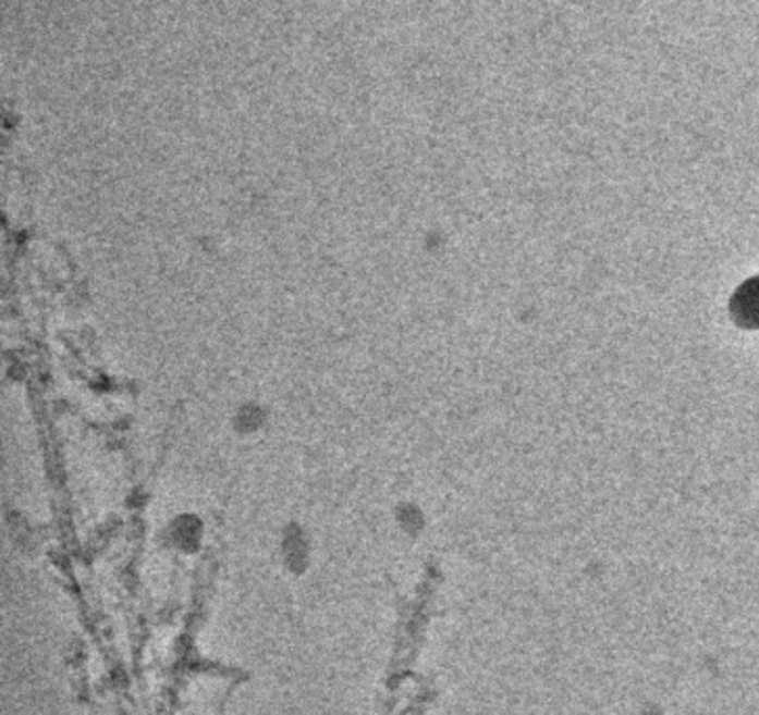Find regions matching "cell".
Here are the masks:
<instances>
[{
  "instance_id": "cell-1",
  "label": "cell",
  "mask_w": 759,
  "mask_h": 715,
  "mask_svg": "<svg viewBox=\"0 0 759 715\" xmlns=\"http://www.w3.org/2000/svg\"><path fill=\"white\" fill-rule=\"evenodd\" d=\"M733 318L740 326L758 329L759 326V276L747 281L738 292L734 293L731 304Z\"/></svg>"
}]
</instances>
